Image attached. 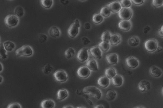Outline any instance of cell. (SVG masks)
Returning <instances> with one entry per match:
<instances>
[{"label": "cell", "mask_w": 163, "mask_h": 108, "mask_svg": "<svg viewBox=\"0 0 163 108\" xmlns=\"http://www.w3.org/2000/svg\"><path fill=\"white\" fill-rule=\"evenodd\" d=\"M84 94L99 99L102 97L101 91L95 86H88L84 88L83 90Z\"/></svg>", "instance_id": "obj_1"}, {"label": "cell", "mask_w": 163, "mask_h": 108, "mask_svg": "<svg viewBox=\"0 0 163 108\" xmlns=\"http://www.w3.org/2000/svg\"><path fill=\"white\" fill-rule=\"evenodd\" d=\"M80 27V24L79 20L78 19H76L74 22L71 25L68 29V33L69 37L71 38L76 37L79 33Z\"/></svg>", "instance_id": "obj_2"}, {"label": "cell", "mask_w": 163, "mask_h": 108, "mask_svg": "<svg viewBox=\"0 0 163 108\" xmlns=\"http://www.w3.org/2000/svg\"><path fill=\"white\" fill-rule=\"evenodd\" d=\"M15 53L17 56H29L33 54V50L29 45H25L16 50Z\"/></svg>", "instance_id": "obj_3"}, {"label": "cell", "mask_w": 163, "mask_h": 108, "mask_svg": "<svg viewBox=\"0 0 163 108\" xmlns=\"http://www.w3.org/2000/svg\"><path fill=\"white\" fill-rule=\"evenodd\" d=\"M146 49L149 53L155 52L159 46L157 40L154 38H151L147 40L144 44Z\"/></svg>", "instance_id": "obj_4"}, {"label": "cell", "mask_w": 163, "mask_h": 108, "mask_svg": "<svg viewBox=\"0 0 163 108\" xmlns=\"http://www.w3.org/2000/svg\"><path fill=\"white\" fill-rule=\"evenodd\" d=\"M4 22L7 27L11 28L17 25L19 23V19L15 15L10 14L8 15L5 18Z\"/></svg>", "instance_id": "obj_5"}, {"label": "cell", "mask_w": 163, "mask_h": 108, "mask_svg": "<svg viewBox=\"0 0 163 108\" xmlns=\"http://www.w3.org/2000/svg\"><path fill=\"white\" fill-rule=\"evenodd\" d=\"M53 76L55 80L59 83H64L68 79V76L66 72L62 70L56 71Z\"/></svg>", "instance_id": "obj_6"}, {"label": "cell", "mask_w": 163, "mask_h": 108, "mask_svg": "<svg viewBox=\"0 0 163 108\" xmlns=\"http://www.w3.org/2000/svg\"><path fill=\"white\" fill-rule=\"evenodd\" d=\"M133 12L130 8H122L118 13L120 19L122 20L128 21L132 16Z\"/></svg>", "instance_id": "obj_7"}, {"label": "cell", "mask_w": 163, "mask_h": 108, "mask_svg": "<svg viewBox=\"0 0 163 108\" xmlns=\"http://www.w3.org/2000/svg\"><path fill=\"white\" fill-rule=\"evenodd\" d=\"M126 65L131 69H134L138 66L139 63L137 58L134 56H130L125 60Z\"/></svg>", "instance_id": "obj_8"}, {"label": "cell", "mask_w": 163, "mask_h": 108, "mask_svg": "<svg viewBox=\"0 0 163 108\" xmlns=\"http://www.w3.org/2000/svg\"><path fill=\"white\" fill-rule=\"evenodd\" d=\"M77 74L80 78L85 79L90 76L91 71L86 66H83L78 69Z\"/></svg>", "instance_id": "obj_9"}, {"label": "cell", "mask_w": 163, "mask_h": 108, "mask_svg": "<svg viewBox=\"0 0 163 108\" xmlns=\"http://www.w3.org/2000/svg\"><path fill=\"white\" fill-rule=\"evenodd\" d=\"M88 49L83 48L81 49L78 53L77 58L78 60L81 63L87 61L88 58Z\"/></svg>", "instance_id": "obj_10"}, {"label": "cell", "mask_w": 163, "mask_h": 108, "mask_svg": "<svg viewBox=\"0 0 163 108\" xmlns=\"http://www.w3.org/2000/svg\"><path fill=\"white\" fill-rule=\"evenodd\" d=\"M139 91L142 92H148L151 89V84L150 82L146 80H142L140 82L138 86Z\"/></svg>", "instance_id": "obj_11"}, {"label": "cell", "mask_w": 163, "mask_h": 108, "mask_svg": "<svg viewBox=\"0 0 163 108\" xmlns=\"http://www.w3.org/2000/svg\"><path fill=\"white\" fill-rule=\"evenodd\" d=\"M107 6L113 13H119L122 8V6L120 2H114L107 5Z\"/></svg>", "instance_id": "obj_12"}, {"label": "cell", "mask_w": 163, "mask_h": 108, "mask_svg": "<svg viewBox=\"0 0 163 108\" xmlns=\"http://www.w3.org/2000/svg\"><path fill=\"white\" fill-rule=\"evenodd\" d=\"M151 75L155 78L160 77L162 74V71L158 67L153 66L151 67L149 70Z\"/></svg>", "instance_id": "obj_13"}, {"label": "cell", "mask_w": 163, "mask_h": 108, "mask_svg": "<svg viewBox=\"0 0 163 108\" xmlns=\"http://www.w3.org/2000/svg\"><path fill=\"white\" fill-rule=\"evenodd\" d=\"M106 59L108 63L110 65L117 64L118 62V56L116 53H112L107 55Z\"/></svg>", "instance_id": "obj_14"}, {"label": "cell", "mask_w": 163, "mask_h": 108, "mask_svg": "<svg viewBox=\"0 0 163 108\" xmlns=\"http://www.w3.org/2000/svg\"><path fill=\"white\" fill-rule=\"evenodd\" d=\"M91 55L94 58L100 59L102 58V52L98 46L91 48L89 50Z\"/></svg>", "instance_id": "obj_15"}, {"label": "cell", "mask_w": 163, "mask_h": 108, "mask_svg": "<svg viewBox=\"0 0 163 108\" xmlns=\"http://www.w3.org/2000/svg\"><path fill=\"white\" fill-rule=\"evenodd\" d=\"M119 28L123 31H128L131 28L132 24L130 20H122L118 23Z\"/></svg>", "instance_id": "obj_16"}, {"label": "cell", "mask_w": 163, "mask_h": 108, "mask_svg": "<svg viewBox=\"0 0 163 108\" xmlns=\"http://www.w3.org/2000/svg\"><path fill=\"white\" fill-rule=\"evenodd\" d=\"M97 83L99 85L103 88H106L109 86L110 80L106 76H102L98 80Z\"/></svg>", "instance_id": "obj_17"}, {"label": "cell", "mask_w": 163, "mask_h": 108, "mask_svg": "<svg viewBox=\"0 0 163 108\" xmlns=\"http://www.w3.org/2000/svg\"><path fill=\"white\" fill-rule=\"evenodd\" d=\"M86 66L90 70L96 71L98 70V63L95 59H88L86 63Z\"/></svg>", "instance_id": "obj_18"}, {"label": "cell", "mask_w": 163, "mask_h": 108, "mask_svg": "<svg viewBox=\"0 0 163 108\" xmlns=\"http://www.w3.org/2000/svg\"><path fill=\"white\" fill-rule=\"evenodd\" d=\"M121 40V36L119 34H114L111 35L109 43L112 46H115L119 44Z\"/></svg>", "instance_id": "obj_19"}, {"label": "cell", "mask_w": 163, "mask_h": 108, "mask_svg": "<svg viewBox=\"0 0 163 108\" xmlns=\"http://www.w3.org/2000/svg\"><path fill=\"white\" fill-rule=\"evenodd\" d=\"M55 105V102L50 99L44 100L41 102V108H54Z\"/></svg>", "instance_id": "obj_20"}, {"label": "cell", "mask_w": 163, "mask_h": 108, "mask_svg": "<svg viewBox=\"0 0 163 108\" xmlns=\"http://www.w3.org/2000/svg\"><path fill=\"white\" fill-rule=\"evenodd\" d=\"M69 95L68 91L64 89H61L57 92V98L58 100L62 101L65 99Z\"/></svg>", "instance_id": "obj_21"}, {"label": "cell", "mask_w": 163, "mask_h": 108, "mask_svg": "<svg viewBox=\"0 0 163 108\" xmlns=\"http://www.w3.org/2000/svg\"><path fill=\"white\" fill-rule=\"evenodd\" d=\"M123 83V79L121 75L117 74L112 79V83L113 85L116 87L121 86Z\"/></svg>", "instance_id": "obj_22"}, {"label": "cell", "mask_w": 163, "mask_h": 108, "mask_svg": "<svg viewBox=\"0 0 163 108\" xmlns=\"http://www.w3.org/2000/svg\"><path fill=\"white\" fill-rule=\"evenodd\" d=\"M49 34L50 37L54 38H59L60 36L59 29L55 26L52 27L50 28Z\"/></svg>", "instance_id": "obj_23"}, {"label": "cell", "mask_w": 163, "mask_h": 108, "mask_svg": "<svg viewBox=\"0 0 163 108\" xmlns=\"http://www.w3.org/2000/svg\"><path fill=\"white\" fill-rule=\"evenodd\" d=\"M128 43L131 47H136L140 43V39L138 36H133L129 38Z\"/></svg>", "instance_id": "obj_24"}, {"label": "cell", "mask_w": 163, "mask_h": 108, "mask_svg": "<svg viewBox=\"0 0 163 108\" xmlns=\"http://www.w3.org/2000/svg\"><path fill=\"white\" fill-rule=\"evenodd\" d=\"M105 74L110 79H112L117 75V72L113 68H108L105 70Z\"/></svg>", "instance_id": "obj_25"}, {"label": "cell", "mask_w": 163, "mask_h": 108, "mask_svg": "<svg viewBox=\"0 0 163 108\" xmlns=\"http://www.w3.org/2000/svg\"><path fill=\"white\" fill-rule=\"evenodd\" d=\"M3 44L5 49L9 52H12L15 48V44L9 41H6Z\"/></svg>", "instance_id": "obj_26"}, {"label": "cell", "mask_w": 163, "mask_h": 108, "mask_svg": "<svg viewBox=\"0 0 163 108\" xmlns=\"http://www.w3.org/2000/svg\"><path fill=\"white\" fill-rule=\"evenodd\" d=\"M117 96V92L115 91L109 90L107 92L106 94V99L109 101H112L116 98Z\"/></svg>", "instance_id": "obj_27"}, {"label": "cell", "mask_w": 163, "mask_h": 108, "mask_svg": "<svg viewBox=\"0 0 163 108\" xmlns=\"http://www.w3.org/2000/svg\"><path fill=\"white\" fill-rule=\"evenodd\" d=\"M110 45L109 43L102 42L99 44L98 47L103 52H106L109 50Z\"/></svg>", "instance_id": "obj_28"}, {"label": "cell", "mask_w": 163, "mask_h": 108, "mask_svg": "<svg viewBox=\"0 0 163 108\" xmlns=\"http://www.w3.org/2000/svg\"><path fill=\"white\" fill-rule=\"evenodd\" d=\"M76 54L75 51L72 48H69L67 49L64 53L65 57L68 59H71L75 56Z\"/></svg>", "instance_id": "obj_29"}, {"label": "cell", "mask_w": 163, "mask_h": 108, "mask_svg": "<svg viewBox=\"0 0 163 108\" xmlns=\"http://www.w3.org/2000/svg\"><path fill=\"white\" fill-rule=\"evenodd\" d=\"M111 12L107 6L103 8L100 12V14L102 15L103 17L107 18L110 16Z\"/></svg>", "instance_id": "obj_30"}, {"label": "cell", "mask_w": 163, "mask_h": 108, "mask_svg": "<svg viewBox=\"0 0 163 108\" xmlns=\"http://www.w3.org/2000/svg\"><path fill=\"white\" fill-rule=\"evenodd\" d=\"M111 35L108 31L103 32L101 35V40L102 42H105L109 43Z\"/></svg>", "instance_id": "obj_31"}, {"label": "cell", "mask_w": 163, "mask_h": 108, "mask_svg": "<svg viewBox=\"0 0 163 108\" xmlns=\"http://www.w3.org/2000/svg\"><path fill=\"white\" fill-rule=\"evenodd\" d=\"M103 17L100 14H95L92 17V21L95 24L100 23L103 21Z\"/></svg>", "instance_id": "obj_32"}, {"label": "cell", "mask_w": 163, "mask_h": 108, "mask_svg": "<svg viewBox=\"0 0 163 108\" xmlns=\"http://www.w3.org/2000/svg\"><path fill=\"white\" fill-rule=\"evenodd\" d=\"M0 57L3 59H6L8 58L7 51L5 49L3 44H0Z\"/></svg>", "instance_id": "obj_33"}, {"label": "cell", "mask_w": 163, "mask_h": 108, "mask_svg": "<svg viewBox=\"0 0 163 108\" xmlns=\"http://www.w3.org/2000/svg\"><path fill=\"white\" fill-rule=\"evenodd\" d=\"M15 14L18 17H21L23 16L24 11L23 8L20 6L16 7L14 10Z\"/></svg>", "instance_id": "obj_34"}, {"label": "cell", "mask_w": 163, "mask_h": 108, "mask_svg": "<svg viewBox=\"0 0 163 108\" xmlns=\"http://www.w3.org/2000/svg\"><path fill=\"white\" fill-rule=\"evenodd\" d=\"M53 69V67L50 64H48L44 66L42 71L45 74L49 75L51 73Z\"/></svg>", "instance_id": "obj_35"}, {"label": "cell", "mask_w": 163, "mask_h": 108, "mask_svg": "<svg viewBox=\"0 0 163 108\" xmlns=\"http://www.w3.org/2000/svg\"><path fill=\"white\" fill-rule=\"evenodd\" d=\"M41 5L47 9L51 8L53 3L52 0H41Z\"/></svg>", "instance_id": "obj_36"}, {"label": "cell", "mask_w": 163, "mask_h": 108, "mask_svg": "<svg viewBox=\"0 0 163 108\" xmlns=\"http://www.w3.org/2000/svg\"><path fill=\"white\" fill-rule=\"evenodd\" d=\"M120 3L122 7L124 8H129L132 4V2L130 0H122Z\"/></svg>", "instance_id": "obj_37"}, {"label": "cell", "mask_w": 163, "mask_h": 108, "mask_svg": "<svg viewBox=\"0 0 163 108\" xmlns=\"http://www.w3.org/2000/svg\"><path fill=\"white\" fill-rule=\"evenodd\" d=\"M47 37L46 35L41 34L38 36V40L39 42L41 43H44L46 41Z\"/></svg>", "instance_id": "obj_38"}, {"label": "cell", "mask_w": 163, "mask_h": 108, "mask_svg": "<svg viewBox=\"0 0 163 108\" xmlns=\"http://www.w3.org/2000/svg\"><path fill=\"white\" fill-rule=\"evenodd\" d=\"M152 4L155 7H159L163 5V0H153Z\"/></svg>", "instance_id": "obj_39"}, {"label": "cell", "mask_w": 163, "mask_h": 108, "mask_svg": "<svg viewBox=\"0 0 163 108\" xmlns=\"http://www.w3.org/2000/svg\"><path fill=\"white\" fill-rule=\"evenodd\" d=\"M7 108H22V107L18 103H13L9 104Z\"/></svg>", "instance_id": "obj_40"}, {"label": "cell", "mask_w": 163, "mask_h": 108, "mask_svg": "<svg viewBox=\"0 0 163 108\" xmlns=\"http://www.w3.org/2000/svg\"><path fill=\"white\" fill-rule=\"evenodd\" d=\"M133 3L136 5H139L143 4L144 2L143 0H132L131 1Z\"/></svg>", "instance_id": "obj_41"}, {"label": "cell", "mask_w": 163, "mask_h": 108, "mask_svg": "<svg viewBox=\"0 0 163 108\" xmlns=\"http://www.w3.org/2000/svg\"><path fill=\"white\" fill-rule=\"evenodd\" d=\"M157 33L160 37L163 38V25L161 28L157 31Z\"/></svg>", "instance_id": "obj_42"}, {"label": "cell", "mask_w": 163, "mask_h": 108, "mask_svg": "<svg viewBox=\"0 0 163 108\" xmlns=\"http://www.w3.org/2000/svg\"><path fill=\"white\" fill-rule=\"evenodd\" d=\"M84 27L87 29H89L91 28V25L88 23H87L84 25Z\"/></svg>", "instance_id": "obj_43"}, {"label": "cell", "mask_w": 163, "mask_h": 108, "mask_svg": "<svg viewBox=\"0 0 163 108\" xmlns=\"http://www.w3.org/2000/svg\"><path fill=\"white\" fill-rule=\"evenodd\" d=\"M150 30V27H149V26H146V27L144 29V33L145 34H146L147 33H148L149 31Z\"/></svg>", "instance_id": "obj_44"}, {"label": "cell", "mask_w": 163, "mask_h": 108, "mask_svg": "<svg viewBox=\"0 0 163 108\" xmlns=\"http://www.w3.org/2000/svg\"><path fill=\"white\" fill-rule=\"evenodd\" d=\"M163 50V48L161 47V46H158V47L157 48L156 52L157 53H159L161 52V51Z\"/></svg>", "instance_id": "obj_45"}, {"label": "cell", "mask_w": 163, "mask_h": 108, "mask_svg": "<svg viewBox=\"0 0 163 108\" xmlns=\"http://www.w3.org/2000/svg\"><path fill=\"white\" fill-rule=\"evenodd\" d=\"M60 2L63 5H66L69 3V1H66V0H64H64H60Z\"/></svg>", "instance_id": "obj_46"}, {"label": "cell", "mask_w": 163, "mask_h": 108, "mask_svg": "<svg viewBox=\"0 0 163 108\" xmlns=\"http://www.w3.org/2000/svg\"><path fill=\"white\" fill-rule=\"evenodd\" d=\"M94 108H104L103 106L102 105H98L94 106Z\"/></svg>", "instance_id": "obj_47"}, {"label": "cell", "mask_w": 163, "mask_h": 108, "mask_svg": "<svg viewBox=\"0 0 163 108\" xmlns=\"http://www.w3.org/2000/svg\"><path fill=\"white\" fill-rule=\"evenodd\" d=\"M62 108H74L71 105H67L63 107Z\"/></svg>", "instance_id": "obj_48"}, {"label": "cell", "mask_w": 163, "mask_h": 108, "mask_svg": "<svg viewBox=\"0 0 163 108\" xmlns=\"http://www.w3.org/2000/svg\"><path fill=\"white\" fill-rule=\"evenodd\" d=\"M0 64H0V68H0V71L1 72L3 70V67L1 63H0Z\"/></svg>", "instance_id": "obj_49"}, {"label": "cell", "mask_w": 163, "mask_h": 108, "mask_svg": "<svg viewBox=\"0 0 163 108\" xmlns=\"http://www.w3.org/2000/svg\"><path fill=\"white\" fill-rule=\"evenodd\" d=\"M0 78H1V84L3 81V79L2 77L1 76H0Z\"/></svg>", "instance_id": "obj_50"}, {"label": "cell", "mask_w": 163, "mask_h": 108, "mask_svg": "<svg viewBox=\"0 0 163 108\" xmlns=\"http://www.w3.org/2000/svg\"><path fill=\"white\" fill-rule=\"evenodd\" d=\"M76 108H85V107H82V106H79V107H78Z\"/></svg>", "instance_id": "obj_51"}, {"label": "cell", "mask_w": 163, "mask_h": 108, "mask_svg": "<svg viewBox=\"0 0 163 108\" xmlns=\"http://www.w3.org/2000/svg\"><path fill=\"white\" fill-rule=\"evenodd\" d=\"M135 108H144L142 107L139 106V107H136Z\"/></svg>", "instance_id": "obj_52"}, {"label": "cell", "mask_w": 163, "mask_h": 108, "mask_svg": "<svg viewBox=\"0 0 163 108\" xmlns=\"http://www.w3.org/2000/svg\"><path fill=\"white\" fill-rule=\"evenodd\" d=\"M162 95H163V87H162Z\"/></svg>", "instance_id": "obj_53"}, {"label": "cell", "mask_w": 163, "mask_h": 108, "mask_svg": "<svg viewBox=\"0 0 163 108\" xmlns=\"http://www.w3.org/2000/svg\"></svg>", "instance_id": "obj_54"}]
</instances>
